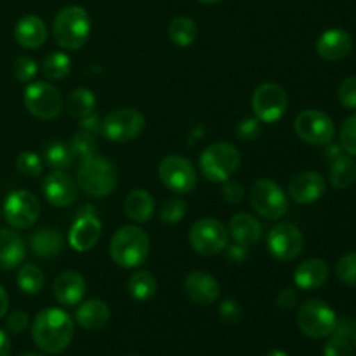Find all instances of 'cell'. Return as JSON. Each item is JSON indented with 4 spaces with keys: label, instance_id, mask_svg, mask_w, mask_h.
<instances>
[{
    "label": "cell",
    "instance_id": "obj_1",
    "mask_svg": "<svg viewBox=\"0 0 356 356\" xmlns=\"http://www.w3.org/2000/svg\"><path fill=\"white\" fill-rule=\"evenodd\" d=\"M75 323L72 316L59 308H45L31 323V337L38 350L47 355H59L72 344Z\"/></svg>",
    "mask_w": 356,
    "mask_h": 356
},
{
    "label": "cell",
    "instance_id": "obj_2",
    "mask_svg": "<svg viewBox=\"0 0 356 356\" xmlns=\"http://www.w3.org/2000/svg\"><path fill=\"white\" fill-rule=\"evenodd\" d=\"M148 233L136 225L120 226L110 240V256L117 266L132 270L146 263L149 256Z\"/></svg>",
    "mask_w": 356,
    "mask_h": 356
},
{
    "label": "cell",
    "instance_id": "obj_3",
    "mask_svg": "<svg viewBox=\"0 0 356 356\" xmlns=\"http://www.w3.org/2000/svg\"><path fill=\"white\" fill-rule=\"evenodd\" d=\"M92 23L90 16L83 7L66 6L56 14L52 24V35L56 44L66 51H79L89 40Z\"/></svg>",
    "mask_w": 356,
    "mask_h": 356
},
{
    "label": "cell",
    "instance_id": "obj_4",
    "mask_svg": "<svg viewBox=\"0 0 356 356\" xmlns=\"http://www.w3.org/2000/svg\"><path fill=\"white\" fill-rule=\"evenodd\" d=\"M118 183V172L113 163L99 155L87 156L76 169V184L89 197L103 198L113 193Z\"/></svg>",
    "mask_w": 356,
    "mask_h": 356
},
{
    "label": "cell",
    "instance_id": "obj_5",
    "mask_svg": "<svg viewBox=\"0 0 356 356\" xmlns=\"http://www.w3.org/2000/svg\"><path fill=\"white\" fill-rule=\"evenodd\" d=\"M242 163V155L238 148L232 143L218 141L202 152L200 170L204 177L211 183H225L235 176Z\"/></svg>",
    "mask_w": 356,
    "mask_h": 356
},
{
    "label": "cell",
    "instance_id": "obj_6",
    "mask_svg": "<svg viewBox=\"0 0 356 356\" xmlns=\"http://www.w3.org/2000/svg\"><path fill=\"white\" fill-rule=\"evenodd\" d=\"M249 200L254 211L263 219H268V221L282 219L289 211L287 191H284L280 184L266 179V177L257 179L250 186Z\"/></svg>",
    "mask_w": 356,
    "mask_h": 356
},
{
    "label": "cell",
    "instance_id": "obj_7",
    "mask_svg": "<svg viewBox=\"0 0 356 356\" xmlns=\"http://www.w3.org/2000/svg\"><path fill=\"white\" fill-rule=\"evenodd\" d=\"M337 315L322 299L305 301L298 309V327L312 339H323L332 336Z\"/></svg>",
    "mask_w": 356,
    "mask_h": 356
},
{
    "label": "cell",
    "instance_id": "obj_8",
    "mask_svg": "<svg viewBox=\"0 0 356 356\" xmlns=\"http://www.w3.org/2000/svg\"><path fill=\"white\" fill-rule=\"evenodd\" d=\"M23 101L28 113L40 120H54L65 108L61 92L51 82H31L24 89Z\"/></svg>",
    "mask_w": 356,
    "mask_h": 356
},
{
    "label": "cell",
    "instance_id": "obj_9",
    "mask_svg": "<svg viewBox=\"0 0 356 356\" xmlns=\"http://www.w3.org/2000/svg\"><path fill=\"white\" fill-rule=\"evenodd\" d=\"M188 242L200 256H216L228 247V228L214 218H202L191 226Z\"/></svg>",
    "mask_w": 356,
    "mask_h": 356
},
{
    "label": "cell",
    "instance_id": "obj_10",
    "mask_svg": "<svg viewBox=\"0 0 356 356\" xmlns=\"http://www.w3.org/2000/svg\"><path fill=\"white\" fill-rule=\"evenodd\" d=\"M289 108V96L282 86L264 82L256 87L252 94V110L259 122L277 124L285 117Z\"/></svg>",
    "mask_w": 356,
    "mask_h": 356
},
{
    "label": "cell",
    "instance_id": "obj_11",
    "mask_svg": "<svg viewBox=\"0 0 356 356\" xmlns=\"http://www.w3.org/2000/svg\"><path fill=\"white\" fill-rule=\"evenodd\" d=\"M159 177L163 186L177 195H188L197 188V170L193 163L181 155H169L159 165Z\"/></svg>",
    "mask_w": 356,
    "mask_h": 356
},
{
    "label": "cell",
    "instance_id": "obj_12",
    "mask_svg": "<svg viewBox=\"0 0 356 356\" xmlns=\"http://www.w3.org/2000/svg\"><path fill=\"white\" fill-rule=\"evenodd\" d=\"M145 127L146 120L141 111L134 108H118L106 115L101 134L113 143H127L139 138Z\"/></svg>",
    "mask_w": 356,
    "mask_h": 356
},
{
    "label": "cell",
    "instance_id": "obj_13",
    "mask_svg": "<svg viewBox=\"0 0 356 356\" xmlns=\"http://www.w3.org/2000/svg\"><path fill=\"white\" fill-rule=\"evenodd\" d=\"M294 131L301 141L313 146H327L336 138L332 118L320 110H305L296 117Z\"/></svg>",
    "mask_w": 356,
    "mask_h": 356
},
{
    "label": "cell",
    "instance_id": "obj_14",
    "mask_svg": "<svg viewBox=\"0 0 356 356\" xmlns=\"http://www.w3.org/2000/svg\"><path fill=\"white\" fill-rule=\"evenodd\" d=\"M40 216V202L31 191L16 190L3 202V218L14 229H28Z\"/></svg>",
    "mask_w": 356,
    "mask_h": 356
},
{
    "label": "cell",
    "instance_id": "obj_15",
    "mask_svg": "<svg viewBox=\"0 0 356 356\" xmlns=\"http://www.w3.org/2000/svg\"><path fill=\"white\" fill-rule=\"evenodd\" d=\"M268 250L280 263H291L305 250V235L292 222H280L270 229Z\"/></svg>",
    "mask_w": 356,
    "mask_h": 356
},
{
    "label": "cell",
    "instance_id": "obj_16",
    "mask_svg": "<svg viewBox=\"0 0 356 356\" xmlns=\"http://www.w3.org/2000/svg\"><path fill=\"white\" fill-rule=\"evenodd\" d=\"M42 191L49 204L58 209H65L75 204L79 197V184H76V179L68 176L65 170H52L45 176Z\"/></svg>",
    "mask_w": 356,
    "mask_h": 356
},
{
    "label": "cell",
    "instance_id": "obj_17",
    "mask_svg": "<svg viewBox=\"0 0 356 356\" xmlns=\"http://www.w3.org/2000/svg\"><path fill=\"white\" fill-rule=\"evenodd\" d=\"M325 188V179L318 172L305 170V172L296 174L289 181L287 197L299 205H309L315 204L316 200H320L323 197Z\"/></svg>",
    "mask_w": 356,
    "mask_h": 356
},
{
    "label": "cell",
    "instance_id": "obj_18",
    "mask_svg": "<svg viewBox=\"0 0 356 356\" xmlns=\"http://www.w3.org/2000/svg\"><path fill=\"white\" fill-rule=\"evenodd\" d=\"M184 294L198 306H211L221 296V285L207 271H191L184 278Z\"/></svg>",
    "mask_w": 356,
    "mask_h": 356
},
{
    "label": "cell",
    "instance_id": "obj_19",
    "mask_svg": "<svg viewBox=\"0 0 356 356\" xmlns=\"http://www.w3.org/2000/svg\"><path fill=\"white\" fill-rule=\"evenodd\" d=\"M103 233L99 219L94 214H80L68 233V243L76 252H89L97 245Z\"/></svg>",
    "mask_w": 356,
    "mask_h": 356
},
{
    "label": "cell",
    "instance_id": "obj_20",
    "mask_svg": "<svg viewBox=\"0 0 356 356\" xmlns=\"http://www.w3.org/2000/svg\"><path fill=\"white\" fill-rule=\"evenodd\" d=\"M351 49H353V38L341 28H330L323 31L316 40V52L325 61H343L350 56Z\"/></svg>",
    "mask_w": 356,
    "mask_h": 356
},
{
    "label": "cell",
    "instance_id": "obj_21",
    "mask_svg": "<svg viewBox=\"0 0 356 356\" xmlns=\"http://www.w3.org/2000/svg\"><path fill=\"white\" fill-rule=\"evenodd\" d=\"M86 280L79 271H63L52 284L56 301L61 302L63 306L79 305L86 296Z\"/></svg>",
    "mask_w": 356,
    "mask_h": 356
},
{
    "label": "cell",
    "instance_id": "obj_22",
    "mask_svg": "<svg viewBox=\"0 0 356 356\" xmlns=\"http://www.w3.org/2000/svg\"><path fill=\"white\" fill-rule=\"evenodd\" d=\"M228 235L238 245H256L261 240V235H263V226H261V221L256 216L249 214V212H238V214L229 219Z\"/></svg>",
    "mask_w": 356,
    "mask_h": 356
},
{
    "label": "cell",
    "instance_id": "obj_23",
    "mask_svg": "<svg viewBox=\"0 0 356 356\" xmlns=\"http://www.w3.org/2000/svg\"><path fill=\"white\" fill-rule=\"evenodd\" d=\"M111 309L103 299H89L76 308L75 320L83 330L97 332L110 323Z\"/></svg>",
    "mask_w": 356,
    "mask_h": 356
},
{
    "label": "cell",
    "instance_id": "obj_24",
    "mask_svg": "<svg viewBox=\"0 0 356 356\" xmlns=\"http://www.w3.org/2000/svg\"><path fill=\"white\" fill-rule=\"evenodd\" d=\"M327 280H329V264L320 257L302 261L294 271L296 287L302 291H316L323 287Z\"/></svg>",
    "mask_w": 356,
    "mask_h": 356
},
{
    "label": "cell",
    "instance_id": "obj_25",
    "mask_svg": "<svg viewBox=\"0 0 356 356\" xmlns=\"http://www.w3.org/2000/svg\"><path fill=\"white\" fill-rule=\"evenodd\" d=\"M14 38L24 49H38L47 40V26L44 19L35 14L21 17L14 28Z\"/></svg>",
    "mask_w": 356,
    "mask_h": 356
},
{
    "label": "cell",
    "instance_id": "obj_26",
    "mask_svg": "<svg viewBox=\"0 0 356 356\" xmlns=\"http://www.w3.org/2000/svg\"><path fill=\"white\" fill-rule=\"evenodd\" d=\"M26 256V247L19 233L9 228H0V271H9L19 266Z\"/></svg>",
    "mask_w": 356,
    "mask_h": 356
},
{
    "label": "cell",
    "instance_id": "obj_27",
    "mask_svg": "<svg viewBox=\"0 0 356 356\" xmlns=\"http://www.w3.org/2000/svg\"><path fill=\"white\" fill-rule=\"evenodd\" d=\"M125 216H127L131 221H134L136 225H145L149 219L153 218V212H155V198L152 197V193L143 188H136L131 193L125 197L124 204Z\"/></svg>",
    "mask_w": 356,
    "mask_h": 356
},
{
    "label": "cell",
    "instance_id": "obj_28",
    "mask_svg": "<svg viewBox=\"0 0 356 356\" xmlns=\"http://www.w3.org/2000/svg\"><path fill=\"white\" fill-rule=\"evenodd\" d=\"M30 247L37 257L51 259L65 249V236L56 228H40L30 236Z\"/></svg>",
    "mask_w": 356,
    "mask_h": 356
},
{
    "label": "cell",
    "instance_id": "obj_29",
    "mask_svg": "<svg viewBox=\"0 0 356 356\" xmlns=\"http://www.w3.org/2000/svg\"><path fill=\"white\" fill-rule=\"evenodd\" d=\"M94 108H96V96H94L92 90L87 89V87H79L68 94L63 110H66L70 117L82 120V118L94 113Z\"/></svg>",
    "mask_w": 356,
    "mask_h": 356
},
{
    "label": "cell",
    "instance_id": "obj_30",
    "mask_svg": "<svg viewBox=\"0 0 356 356\" xmlns=\"http://www.w3.org/2000/svg\"><path fill=\"white\" fill-rule=\"evenodd\" d=\"M167 35H169V40L177 47H190L197 40L198 30L191 17L176 16L174 19H170L169 26H167Z\"/></svg>",
    "mask_w": 356,
    "mask_h": 356
},
{
    "label": "cell",
    "instance_id": "obj_31",
    "mask_svg": "<svg viewBox=\"0 0 356 356\" xmlns=\"http://www.w3.org/2000/svg\"><path fill=\"white\" fill-rule=\"evenodd\" d=\"M156 278L149 271H134L127 280V292L134 301L146 302L156 294Z\"/></svg>",
    "mask_w": 356,
    "mask_h": 356
},
{
    "label": "cell",
    "instance_id": "obj_32",
    "mask_svg": "<svg viewBox=\"0 0 356 356\" xmlns=\"http://www.w3.org/2000/svg\"><path fill=\"white\" fill-rule=\"evenodd\" d=\"M329 179L336 190H348L356 183V163L350 156H337L329 169Z\"/></svg>",
    "mask_w": 356,
    "mask_h": 356
},
{
    "label": "cell",
    "instance_id": "obj_33",
    "mask_svg": "<svg viewBox=\"0 0 356 356\" xmlns=\"http://www.w3.org/2000/svg\"><path fill=\"white\" fill-rule=\"evenodd\" d=\"M73 159H75V156H73L70 146L66 145V143L54 139V141H51L45 145L44 159L42 160H44V163L49 167V169L66 170L72 167Z\"/></svg>",
    "mask_w": 356,
    "mask_h": 356
},
{
    "label": "cell",
    "instance_id": "obj_34",
    "mask_svg": "<svg viewBox=\"0 0 356 356\" xmlns=\"http://www.w3.org/2000/svg\"><path fill=\"white\" fill-rule=\"evenodd\" d=\"M72 72V58L66 52H51L42 63V73L47 80H63Z\"/></svg>",
    "mask_w": 356,
    "mask_h": 356
},
{
    "label": "cell",
    "instance_id": "obj_35",
    "mask_svg": "<svg viewBox=\"0 0 356 356\" xmlns=\"http://www.w3.org/2000/svg\"><path fill=\"white\" fill-rule=\"evenodd\" d=\"M16 284L21 292L35 296L38 294V292H42V289H44V284H45V278L38 266H35V264H23V266L19 268V271H17Z\"/></svg>",
    "mask_w": 356,
    "mask_h": 356
},
{
    "label": "cell",
    "instance_id": "obj_36",
    "mask_svg": "<svg viewBox=\"0 0 356 356\" xmlns=\"http://www.w3.org/2000/svg\"><path fill=\"white\" fill-rule=\"evenodd\" d=\"M68 146H70V149H72L73 156L83 160V159H87V156L96 155L97 143H96V138H94V134H90V132L82 131V129H80V131L75 132V134H73V138L70 139Z\"/></svg>",
    "mask_w": 356,
    "mask_h": 356
},
{
    "label": "cell",
    "instance_id": "obj_37",
    "mask_svg": "<svg viewBox=\"0 0 356 356\" xmlns=\"http://www.w3.org/2000/svg\"><path fill=\"white\" fill-rule=\"evenodd\" d=\"M16 169L21 176L35 179V177L40 176L42 170H44V160H42L37 153L23 152L17 155Z\"/></svg>",
    "mask_w": 356,
    "mask_h": 356
},
{
    "label": "cell",
    "instance_id": "obj_38",
    "mask_svg": "<svg viewBox=\"0 0 356 356\" xmlns=\"http://www.w3.org/2000/svg\"><path fill=\"white\" fill-rule=\"evenodd\" d=\"M186 216V202L181 198H169L160 209V219L165 225H177Z\"/></svg>",
    "mask_w": 356,
    "mask_h": 356
},
{
    "label": "cell",
    "instance_id": "obj_39",
    "mask_svg": "<svg viewBox=\"0 0 356 356\" xmlns=\"http://www.w3.org/2000/svg\"><path fill=\"white\" fill-rule=\"evenodd\" d=\"M38 65L30 56H19L13 65V75L17 82L28 83L37 76Z\"/></svg>",
    "mask_w": 356,
    "mask_h": 356
},
{
    "label": "cell",
    "instance_id": "obj_40",
    "mask_svg": "<svg viewBox=\"0 0 356 356\" xmlns=\"http://www.w3.org/2000/svg\"><path fill=\"white\" fill-rule=\"evenodd\" d=\"M336 275L343 284L356 287V252L346 254L337 261Z\"/></svg>",
    "mask_w": 356,
    "mask_h": 356
},
{
    "label": "cell",
    "instance_id": "obj_41",
    "mask_svg": "<svg viewBox=\"0 0 356 356\" xmlns=\"http://www.w3.org/2000/svg\"><path fill=\"white\" fill-rule=\"evenodd\" d=\"M339 139L344 152H346L348 155L356 156V113L344 120L339 132Z\"/></svg>",
    "mask_w": 356,
    "mask_h": 356
},
{
    "label": "cell",
    "instance_id": "obj_42",
    "mask_svg": "<svg viewBox=\"0 0 356 356\" xmlns=\"http://www.w3.org/2000/svg\"><path fill=\"white\" fill-rule=\"evenodd\" d=\"M218 315H219V320H221L225 325L232 327V325H236V323L242 320V308H240V305L235 301V299H225V301L219 305Z\"/></svg>",
    "mask_w": 356,
    "mask_h": 356
},
{
    "label": "cell",
    "instance_id": "obj_43",
    "mask_svg": "<svg viewBox=\"0 0 356 356\" xmlns=\"http://www.w3.org/2000/svg\"><path fill=\"white\" fill-rule=\"evenodd\" d=\"M261 136V122L256 117H245L236 125V138L240 141H256Z\"/></svg>",
    "mask_w": 356,
    "mask_h": 356
},
{
    "label": "cell",
    "instance_id": "obj_44",
    "mask_svg": "<svg viewBox=\"0 0 356 356\" xmlns=\"http://www.w3.org/2000/svg\"><path fill=\"white\" fill-rule=\"evenodd\" d=\"M221 195H222V200L228 202L232 205H238L242 204L243 198H245V188L242 186V183L233 177H229L228 181L222 183L221 188Z\"/></svg>",
    "mask_w": 356,
    "mask_h": 356
},
{
    "label": "cell",
    "instance_id": "obj_45",
    "mask_svg": "<svg viewBox=\"0 0 356 356\" xmlns=\"http://www.w3.org/2000/svg\"><path fill=\"white\" fill-rule=\"evenodd\" d=\"M339 103L348 110H356V76H350L344 80L337 90Z\"/></svg>",
    "mask_w": 356,
    "mask_h": 356
},
{
    "label": "cell",
    "instance_id": "obj_46",
    "mask_svg": "<svg viewBox=\"0 0 356 356\" xmlns=\"http://www.w3.org/2000/svg\"><path fill=\"white\" fill-rule=\"evenodd\" d=\"M323 356H355V348L351 346L350 341L332 336L325 344Z\"/></svg>",
    "mask_w": 356,
    "mask_h": 356
},
{
    "label": "cell",
    "instance_id": "obj_47",
    "mask_svg": "<svg viewBox=\"0 0 356 356\" xmlns=\"http://www.w3.org/2000/svg\"><path fill=\"white\" fill-rule=\"evenodd\" d=\"M355 332H356V318L343 316V318L336 320V325H334V330H332L334 337H341V339L350 341Z\"/></svg>",
    "mask_w": 356,
    "mask_h": 356
},
{
    "label": "cell",
    "instance_id": "obj_48",
    "mask_svg": "<svg viewBox=\"0 0 356 356\" xmlns=\"http://www.w3.org/2000/svg\"><path fill=\"white\" fill-rule=\"evenodd\" d=\"M28 323H30V318H28L26 312H13L6 320L7 330L13 334L24 332L28 329Z\"/></svg>",
    "mask_w": 356,
    "mask_h": 356
},
{
    "label": "cell",
    "instance_id": "obj_49",
    "mask_svg": "<svg viewBox=\"0 0 356 356\" xmlns=\"http://www.w3.org/2000/svg\"><path fill=\"white\" fill-rule=\"evenodd\" d=\"M299 302V292L296 289H284L280 294L277 296V306L282 309H292L296 308Z\"/></svg>",
    "mask_w": 356,
    "mask_h": 356
},
{
    "label": "cell",
    "instance_id": "obj_50",
    "mask_svg": "<svg viewBox=\"0 0 356 356\" xmlns=\"http://www.w3.org/2000/svg\"><path fill=\"white\" fill-rule=\"evenodd\" d=\"M80 129L96 136V134H99L101 129H103V120H101L99 115L90 113L89 117H86L80 120Z\"/></svg>",
    "mask_w": 356,
    "mask_h": 356
},
{
    "label": "cell",
    "instance_id": "obj_51",
    "mask_svg": "<svg viewBox=\"0 0 356 356\" xmlns=\"http://www.w3.org/2000/svg\"><path fill=\"white\" fill-rule=\"evenodd\" d=\"M225 250H226V256H228V259L232 261V263H243V261L247 259V256H249L247 247L238 245V243H235V245H228Z\"/></svg>",
    "mask_w": 356,
    "mask_h": 356
},
{
    "label": "cell",
    "instance_id": "obj_52",
    "mask_svg": "<svg viewBox=\"0 0 356 356\" xmlns=\"http://www.w3.org/2000/svg\"><path fill=\"white\" fill-rule=\"evenodd\" d=\"M13 344H10L9 336L3 330H0V356H10Z\"/></svg>",
    "mask_w": 356,
    "mask_h": 356
},
{
    "label": "cell",
    "instance_id": "obj_53",
    "mask_svg": "<svg viewBox=\"0 0 356 356\" xmlns=\"http://www.w3.org/2000/svg\"><path fill=\"white\" fill-rule=\"evenodd\" d=\"M7 309H9V296H7L6 289L0 285V320L7 315Z\"/></svg>",
    "mask_w": 356,
    "mask_h": 356
},
{
    "label": "cell",
    "instance_id": "obj_54",
    "mask_svg": "<svg viewBox=\"0 0 356 356\" xmlns=\"http://www.w3.org/2000/svg\"><path fill=\"white\" fill-rule=\"evenodd\" d=\"M266 356H289V355L285 353L284 350H273V351H270Z\"/></svg>",
    "mask_w": 356,
    "mask_h": 356
},
{
    "label": "cell",
    "instance_id": "obj_55",
    "mask_svg": "<svg viewBox=\"0 0 356 356\" xmlns=\"http://www.w3.org/2000/svg\"><path fill=\"white\" fill-rule=\"evenodd\" d=\"M197 2L207 3V6H214V3H219V2H221V0H197Z\"/></svg>",
    "mask_w": 356,
    "mask_h": 356
},
{
    "label": "cell",
    "instance_id": "obj_56",
    "mask_svg": "<svg viewBox=\"0 0 356 356\" xmlns=\"http://www.w3.org/2000/svg\"><path fill=\"white\" fill-rule=\"evenodd\" d=\"M350 343H351V346H353V348H355V350H356V332L353 334V336H351Z\"/></svg>",
    "mask_w": 356,
    "mask_h": 356
},
{
    "label": "cell",
    "instance_id": "obj_57",
    "mask_svg": "<svg viewBox=\"0 0 356 356\" xmlns=\"http://www.w3.org/2000/svg\"><path fill=\"white\" fill-rule=\"evenodd\" d=\"M19 356H45V355H40V353H23Z\"/></svg>",
    "mask_w": 356,
    "mask_h": 356
},
{
    "label": "cell",
    "instance_id": "obj_58",
    "mask_svg": "<svg viewBox=\"0 0 356 356\" xmlns=\"http://www.w3.org/2000/svg\"><path fill=\"white\" fill-rule=\"evenodd\" d=\"M131 356H136V355H131Z\"/></svg>",
    "mask_w": 356,
    "mask_h": 356
}]
</instances>
